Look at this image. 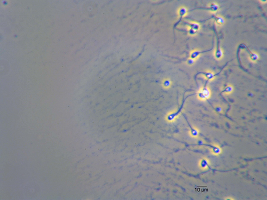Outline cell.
<instances>
[{
  "mask_svg": "<svg viewBox=\"0 0 267 200\" xmlns=\"http://www.w3.org/2000/svg\"><path fill=\"white\" fill-rule=\"evenodd\" d=\"M211 97V91L209 89L207 83L204 86H202L197 93V98L201 101H206Z\"/></svg>",
  "mask_w": 267,
  "mask_h": 200,
  "instance_id": "obj_1",
  "label": "cell"
},
{
  "mask_svg": "<svg viewBox=\"0 0 267 200\" xmlns=\"http://www.w3.org/2000/svg\"><path fill=\"white\" fill-rule=\"evenodd\" d=\"M184 23L188 26V33L190 35H194L199 31L200 25L196 22H184Z\"/></svg>",
  "mask_w": 267,
  "mask_h": 200,
  "instance_id": "obj_2",
  "label": "cell"
},
{
  "mask_svg": "<svg viewBox=\"0 0 267 200\" xmlns=\"http://www.w3.org/2000/svg\"><path fill=\"white\" fill-rule=\"evenodd\" d=\"M215 34L216 36V40H217V46H216V48L215 50V53H214V56L215 58L217 60H220L222 58L223 56V53L222 51V50L221 49V46H220V41L218 37V34L217 33V32L215 29Z\"/></svg>",
  "mask_w": 267,
  "mask_h": 200,
  "instance_id": "obj_3",
  "label": "cell"
},
{
  "mask_svg": "<svg viewBox=\"0 0 267 200\" xmlns=\"http://www.w3.org/2000/svg\"><path fill=\"white\" fill-rule=\"evenodd\" d=\"M219 9H220V6H219V5H218V3H215V2H213V3H211L209 6H207V7H199V8H197L194 9V10H206L209 11H211V12H212V13H216L217 11H218Z\"/></svg>",
  "mask_w": 267,
  "mask_h": 200,
  "instance_id": "obj_4",
  "label": "cell"
},
{
  "mask_svg": "<svg viewBox=\"0 0 267 200\" xmlns=\"http://www.w3.org/2000/svg\"><path fill=\"white\" fill-rule=\"evenodd\" d=\"M242 46H243V49H245L247 52L249 53V57L251 60V61L252 62H256L259 59V55H258L257 53L252 52L249 49V48L246 46L245 44H242Z\"/></svg>",
  "mask_w": 267,
  "mask_h": 200,
  "instance_id": "obj_5",
  "label": "cell"
},
{
  "mask_svg": "<svg viewBox=\"0 0 267 200\" xmlns=\"http://www.w3.org/2000/svg\"><path fill=\"white\" fill-rule=\"evenodd\" d=\"M210 165V162L209 159L207 158H203L200 160L199 162V166L200 168L202 170L205 171L209 169V166Z\"/></svg>",
  "mask_w": 267,
  "mask_h": 200,
  "instance_id": "obj_6",
  "label": "cell"
},
{
  "mask_svg": "<svg viewBox=\"0 0 267 200\" xmlns=\"http://www.w3.org/2000/svg\"><path fill=\"white\" fill-rule=\"evenodd\" d=\"M213 49V46L212 47L211 49H209L208 50H205V51H200V50H194L192 51L190 53V58L191 59H193L196 60L199 57V55H200L201 53L210 51H211Z\"/></svg>",
  "mask_w": 267,
  "mask_h": 200,
  "instance_id": "obj_7",
  "label": "cell"
},
{
  "mask_svg": "<svg viewBox=\"0 0 267 200\" xmlns=\"http://www.w3.org/2000/svg\"><path fill=\"white\" fill-rule=\"evenodd\" d=\"M182 107L180 109H179L178 111L173 112L170 113L168 114L167 116H166V120H167V121H168L169 122H173L176 119V118H177L179 114L180 113L182 110Z\"/></svg>",
  "mask_w": 267,
  "mask_h": 200,
  "instance_id": "obj_8",
  "label": "cell"
},
{
  "mask_svg": "<svg viewBox=\"0 0 267 200\" xmlns=\"http://www.w3.org/2000/svg\"><path fill=\"white\" fill-rule=\"evenodd\" d=\"M209 146L211 147L210 148V151L213 155L218 156V155H220L222 153V149L218 145L212 144V145H209Z\"/></svg>",
  "mask_w": 267,
  "mask_h": 200,
  "instance_id": "obj_9",
  "label": "cell"
},
{
  "mask_svg": "<svg viewBox=\"0 0 267 200\" xmlns=\"http://www.w3.org/2000/svg\"><path fill=\"white\" fill-rule=\"evenodd\" d=\"M202 74L203 76L206 78L207 81H211L215 79V76H216V74H214L212 71H207L206 72H200L197 74Z\"/></svg>",
  "mask_w": 267,
  "mask_h": 200,
  "instance_id": "obj_10",
  "label": "cell"
},
{
  "mask_svg": "<svg viewBox=\"0 0 267 200\" xmlns=\"http://www.w3.org/2000/svg\"><path fill=\"white\" fill-rule=\"evenodd\" d=\"M187 13V10L186 7H185V6L180 7V8L178 10V13H179V15H180V20H178V22H177L176 23V24L175 25V27L176 25H178V23L180 22L182 18L185 16Z\"/></svg>",
  "mask_w": 267,
  "mask_h": 200,
  "instance_id": "obj_11",
  "label": "cell"
},
{
  "mask_svg": "<svg viewBox=\"0 0 267 200\" xmlns=\"http://www.w3.org/2000/svg\"><path fill=\"white\" fill-rule=\"evenodd\" d=\"M214 18L215 19V23L218 26H222L225 23V19L221 15H214Z\"/></svg>",
  "mask_w": 267,
  "mask_h": 200,
  "instance_id": "obj_12",
  "label": "cell"
},
{
  "mask_svg": "<svg viewBox=\"0 0 267 200\" xmlns=\"http://www.w3.org/2000/svg\"><path fill=\"white\" fill-rule=\"evenodd\" d=\"M190 130V135L193 138H197L199 135V130L196 127H191Z\"/></svg>",
  "mask_w": 267,
  "mask_h": 200,
  "instance_id": "obj_13",
  "label": "cell"
},
{
  "mask_svg": "<svg viewBox=\"0 0 267 200\" xmlns=\"http://www.w3.org/2000/svg\"><path fill=\"white\" fill-rule=\"evenodd\" d=\"M233 91V86H231L230 84H229V85H228L227 86H225V88L222 91V93H224V94H225V95H230Z\"/></svg>",
  "mask_w": 267,
  "mask_h": 200,
  "instance_id": "obj_14",
  "label": "cell"
},
{
  "mask_svg": "<svg viewBox=\"0 0 267 200\" xmlns=\"http://www.w3.org/2000/svg\"><path fill=\"white\" fill-rule=\"evenodd\" d=\"M172 85L171 81L169 79H166L163 81V86L165 89H168Z\"/></svg>",
  "mask_w": 267,
  "mask_h": 200,
  "instance_id": "obj_15",
  "label": "cell"
},
{
  "mask_svg": "<svg viewBox=\"0 0 267 200\" xmlns=\"http://www.w3.org/2000/svg\"><path fill=\"white\" fill-rule=\"evenodd\" d=\"M194 62L195 60L189 58L187 60V64L189 65H192L194 63Z\"/></svg>",
  "mask_w": 267,
  "mask_h": 200,
  "instance_id": "obj_16",
  "label": "cell"
},
{
  "mask_svg": "<svg viewBox=\"0 0 267 200\" xmlns=\"http://www.w3.org/2000/svg\"><path fill=\"white\" fill-rule=\"evenodd\" d=\"M215 110L217 113H222V108L220 106H217L216 107H215Z\"/></svg>",
  "mask_w": 267,
  "mask_h": 200,
  "instance_id": "obj_17",
  "label": "cell"
},
{
  "mask_svg": "<svg viewBox=\"0 0 267 200\" xmlns=\"http://www.w3.org/2000/svg\"><path fill=\"white\" fill-rule=\"evenodd\" d=\"M225 200H234V199H233V198H232V197H227V198H225Z\"/></svg>",
  "mask_w": 267,
  "mask_h": 200,
  "instance_id": "obj_18",
  "label": "cell"
}]
</instances>
